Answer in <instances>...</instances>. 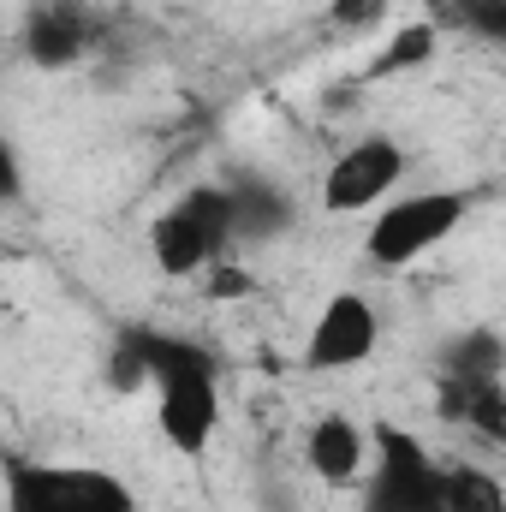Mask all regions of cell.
Listing matches in <instances>:
<instances>
[{
    "label": "cell",
    "instance_id": "cell-13",
    "mask_svg": "<svg viewBox=\"0 0 506 512\" xmlns=\"http://www.w3.org/2000/svg\"><path fill=\"white\" fill-rule=\"evenodd\" d=\"M286 203L268 191V185H239L233 191V221H239V239H268V233H280L286 227Z\"/></svg>",
    "mask_w": 506,
    "mask_h": 512
},
{
    "label": "cell",
    "instance_id": "cell-5",
    "mask_svg": "<svg viewBox=\"0 0 506 512\" xmlns=\"http://www.w3.org/2000/svg\"><path fill=\"white\" fill-rule=\"evenodd\" d=\"M376 477H370V495L364 512H447V471L429 459V447L399 429V423H381L376 429Z\"/></svg>",
    "mask_w": 506,
    "mask_h": 512
},
{
    "label": "cell",
    "instance_id": "cell-12",
    "mask_svg": "<svg viewBox=\"0 0 506 512\" xmlns=\"http://www.w3.org/2000/svg\"><path fill=\"white\" fill-rule=\"evenodd\" d=\"M429 54H435V24H429V18H423V24H399V30L387 36V48L376 54L370 78H399V72H411V66H429Z\"/></svg>",
    "mask_w": 506,
    "mask_h": 512
},
{
    "label": "cell",
    "instance_id": "cell-2",
    "mask_svg": "<svg viewBox=\"0 0 506 512\" xmlns=\"http://www.w3.org/2000/svg\"><path fill=\"white\" fill-rule=\"evenodd\" d=\"M233 233H239V221H233V191L197 185V191H185L173 209L155 215V227H149V256H155V268H161L167 280H191V274H209V268L221 262V251H227Z\"/></svg>",
    "mask_w": 506,
    "mask_h": 512
},
{
    "label": "cell",
    "instance_id": "cell-3",
    "mask_svg": "<svg viewBox=\"0 0 506 512\" xmlns=\"http://www.w3.org/2000/svg\"><path fill=\"white\" fill-rule=\"evenodd\" d=\"M6 512H137L131 489L96 465H6Z\"/></svg>",
    "mask_w": 506,
    "mask_h": 512
},
{
    "label": "cell",
    "instance_id": "cell-8",
    "mask_svg": "<svg viewBox=\"0 0 506 512\" xmlns=\"http://www.w3.org/2000/svg\"><path fill=\"white\" fill-rule=\"evenodd\" d=\"M90 36H96V24H90V12L84 6H36L30 12V24H24V54L36 60V66H48V72H60V66H72L84 48H90Z\"/></svg>",
    "mask_w": 506,
    "mask_h": 512
},
{
    "label": "cell",
    "instance_id": "cell-1",
    "mask_svg": "<svg viewBox=\"0 0 506 512\" xmlns=\"http://www.w3.org/2000/svg\"><path fill=\"white\" fill-rule=\"evenodd\" d=\"M149 352H155V423L179 453H203L215 441L221 423V387H215V364L149 328Z\"/></svg>",
    "mask_w": 506,
    "mask_h": 512
},
{
    "label": "cell",
    "instance_id": "cell-15",
    "mask_svg": "<svg viewBox=\"0 0 506 512\" xmlns=\"http://www.w3.org/2000/svg\"><path fill=\"white\" fill-rule=\"evenodd\" d=\"M459 24L506 48V0H459Z\"/></svg>",
    "mask_w": 506,
    "mask_h": 512
},
{
    "label": "cell",
    "instance_id": "cell-4",
    "mask_svg": "<svg viewBox=\"0 0 506 512\" xmlns=\"http://www.w3.org/2000/svg\"><path fill=\"white\" fill-rule=\"evenodd\" d=\"M465 215H471V191H417V197H399V203H387L370 221L364 251H370L376 268H405V262L429 256L441 239H453Z\"/></svg>",
    "mask_w": 506,
    "mask_h": 512
},
{
    "label": "cell",
    "instance_id": "cell-11",
    "mask_svg": "<svg viewBox=\"0 0 506 512\" xmlns=\"http://www.w3.org/2000/svg\"><path fill=\"white\" fill-rule=\"evenodd\" d=\"M447 512H506V489L483 465H447Z\"/></svg>",
    "mask_w": 506,
    "mask_h": 512
},
{
    "label": "cell",
    "instance_id": "cell-7",
    "mask_svg": "<svg viewBox=\"0 0 506 512\" xmlns=\"http://www.w3.org/2000/svg\"><path fill=\"white\" fill-rule=\"evenodd\" d=\"M399 179H405V149H399L393 137H364V143H352V149L328 167V179H322V209L358 215V209L381 203Z\"/></svg>",
    "mask_w": 506,
    "mask_h": 512
},
{
    "label": "cell",
    "instance_id": "cell-14",
    "mask_svg": "<svg viewBox=\"0 0 506 512\" xmlns=\"http://www.w3.org/2000/svg\"><path fill=\"white\" fill-rule=\"evenodd\" d=\"M108 382L120 393H137L143 382H155V352H149V328H126L108 352Z\"/></svg>",
    "mask_w": 506,
    "mask_h": 512
},
{
    "label": "cell",
    "instance_id": "cell-10",
    "mask_svg": "<svg viewBox=\"0 0 506 512\" xmlns=\"http://www.w3.org/2000/svg\"><path fill=\"white\" fill-rule=\"evenodd\" d=\"M501 358L506 352L489 328L459 334V340L447 346V382H495V376H501Z\"/></svg>",
    "mask_w": 506,
    "mask_h": 512
},
{
    "label": "cell",
    "instance_id": "cell-17",
    "mask_svg": "<svg viewBox=\"0 0 506 512\" xmlns=\"http://www.w3.org/2000/svg\"><path fill=\"white\" fill-rule=\"evenodd\" d=\"M387 6H393V0H334V6H328V18H334V24H346V30H364V24L387 18Z\"/></svg>",
    "mask_w": 506,
    "mask_h": 512
},
{
    "label": "cell",
    "instance_id": "cell-6",
    "mask_svg": "<svg viewBox=\"0 0 506 512\" xmlns=\"http://www.w3.org/2000/svg\"><path fill=\"white\" fill-rule=\"evenodd\" d=\"M376 340H381L376 304H370L364 292H334V298L322 304L310 340H304V370H316V376H328V370H358V364H370Z\"/></svg>",
    "mask_w": 506,
    "mask_h": 512
},
{
    "label": "cell",
    "instance_id": "cell-9",
    "mask_svg": "<svg viewBox=\"0 0 506 512\" xmlns=\"http://www.w3.org/2000/svg\"><path fill=\"white\" fill-rule=\"evenodd\" d=\"M304 459H310V471L322 477V483H352L358 471H364V459H370V435L352 423V417H340V411H328V417H316V429H310V441H304Z\"/></svg>",
    "mask_w": 506,
    "mask_h": 512
},
{
    "label": "cell",
    "instance_id": "cell-18",
    "mask_svg": "<svg viewBox=\"0 0 506 512\" xmlns=\"http://www.w3.org/2000/svg\"><path fill=\"white\" fill-rule=\"evenodd\" d=\"M251 286H256V280L239 268V262H233V256H221V262L209 268V292H215V298H245Z\"/></svg>",
    "mask_w": 506,
    "mask_h": 512
},
{
    "label": "cell",
    "instance_id": "cell-16",
    "mask_svg": "<svg viewBox=\"0 0 506 512\" xmlns=\"http://www.w3.org/2000/svg\"><path fill=\"white\" fill-rule=\"evenodd\" d=\"M471 423L483 429V435H495V441H506V387H483L477 393V411H471Z\"/></svg>",
    "mask_w": 506,
    "mask_h": 512
}]
</instances>
